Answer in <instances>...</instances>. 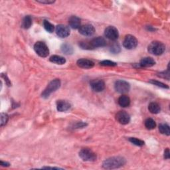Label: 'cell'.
<instances>
[{
    "label": "cell",
    "instance_id": "1",
    "mask_svg": "<svg viewBox=\"0 0 170 170\" xmlns=\"http://www.w3.org/2000/svg\"><path fill=\"white\" fill-rule=\"evenodd\" d=\"M126 164V160L120 156L112 157L105 160L103 163V167L106 169L119 168Z\"/></svg>",
    "mask_w": 170,
    "mask_h": 170
},
{
    "label": "cell",
    "instance_id": "2",
    "mask_svg": "<svg viewBox=\"0 0 170 170\" xmlns=\"http://www.w3.org/2000/svg\"><path fill=\"white\" fill-rule=\"evenodd\" d=\"M148 51L150 53L158 56V55H162L165 50V45L160 41H152L151 43L148 46Z\"/></svg>",
    "mask_w": 170,
    "mask_h": 170
},
{
    "label": "cell",
    "instance_id": "3",
    "mask_svg": "<svg viewBox=\"0 0 170 170\" xmlns=\"http://www.w3.org/2000/svg\"><path fill=\"white\" fill-rule=\"evenodd\" d=\"M61 87V80L59 79H54L51 81L48 86L45 89V91L42 92V97L44 99L48 98L51 94L56 91Z\"/></svg>",
    "mask_w": 170,
    "mask_h": 170
},
{
    "label": "cell",
    "instance_id": "4",
    "mask_svg": "<svg viewBox=\"0 0 170 170\" xmlns=\"http://www.w3.org/2000/svg\"><path fill=\"white\" fill-rule=\"evenodd\" d=\"M34 50L36 53L41 57H47L49 54V50L47 45L44 42L38 41L34 45Z\"/></svg>",
    "mask_w": 170,
    "mask_h": 170
},
{
    "label": "cell",
    "instance_id": "5",
    "mask_svg": "<svg viewBox=\"0 0 170 170\" xmlns=\"http://www.w3.org/2000/svg\"><path fill=\"white\" fill-rule=\"evenodd\" d=\"M79 157L85 161H95L97 156L95 153L88 148H83L79 152Z\"/></svg>",
    "mask_w": 170,
    "mask_h": 170
},
{
    "label": "cell",
    "instance_id": "6",
    "mask_svg": "<svg viewBox=\"0 0 170 170\" xmlns=\"http://www.w3.org/2000/svg\"><path fill=\"white\" fill-rule=\"evenodd\" d=\"M114 88H115L116 92L121 93V94H124V93L129 92L130 89V85L125 80H118L114 84Z\"/></svg>",
    "mask_w": 170,
    "mask_h": 170
},
{
    "label": "cell",
    "instance_id": "7",
    "mask_svg": "<svg viewBox=\"0 0 170 170\" xmlns=\"http://www.w3.org/2000/svg\"><path fill=\"white\" fill-rule=\"evenodd\" d=\"M138 45V40L134 36L127 35L123 41V46L127 49H133Z\"/></svg>",
    "mask_w": 170,
    "mask_h": 170
},
{
    "label": "cell",
    "instance_id": "8",
    "mask_svg": "<svg viewBox=\"0 0 170 170\" xmlns=\"http://www.w3.org/2000/svg\"><path fill=\"white\" fill-rule=\"evenodd\" d=\"M104 35L106 38L112 41L116 40L119 37L118 29L114 26H109L105 29Z\"/></svg>",
    "mask_w": 170,
    "mask_h": 170
},
{
    "label": "cell",
    "instance_id": "9",
    "mask_svg": "<svg viewBox=\"0 0 170 170\" xmlns=\"http://www.w3.org/2000/svg\"><path fill=\"white\" fill-rule=\"evenodd\" d=\"M79 31L81 35L87 37H90L95 34V29L93 25L90 24H87L80 26L79 29Z\"/></svg>",
    "mask_w": 170,
    "mask_h": 170
},
{
    "label": "cell",
    "instance_id": "10",
    "mask_svg": "<svg viewBox=\"0 0 170 170\" xmlns=\"http://www.w3.org/2000/svg\"><path fill=\"white\" fill-rule=\"evenodd\" d=\"M116 119L120 124L125 125L130 122V116L126 112L122 110V111H119L116 114Z\"/></svg>",
    "mask_w": 170,
    "mask_h": 170
},
{
    "label": "cell",
    "instance_id": "11",
    "mask_svg": "<svg viewBox=\"0 0 170 170\" xmlns=\"http://www.w3.org/2000/svg\"><path fill=\"white\" fill-rule=\"evenodd\" d=\"M57 35L61 38H66L70 35V29L65 25H58L56 27Z\"/></svg>",
    "mask_w": 170,
    "mask_h": 170
},
{
    "label": "cell",
    "instance_id": "12",
    "mask_svg": "<svg viewBox=\"0 0 170 170\" xmlns=\"http://www.w3.org/2000/svg\"><path fill=\"white\" fill-rule=\"evenodd\" d=\"M91 87L92 91L96 92L103 91L105 88V83L102 80H94L91 83Z\"/></svg>",
    "mask_w": 170,
    "mask_h": 170
},
{
    "label": "cell",
    "instance_id": "13",
    "mask_svg": "<svg viewBox=\"0 0 170 170\" xmlns=\"http://www.w3.org/2000/svg\"><path fill=\"white\" fill-rule=\"evenodd\" d=\"M90 44L92 49L97 47H103L106 45V41L103 37H98L91 41Z\"/></svg>",
    "mask_w": 170,
    "mask_h": 170
},
{
    "label": "cell",
    "instance_id": "14",
    "mask_svg": "<svg viewBox=\"0 0 170 170\" xmlns=\"http://www.w3.org/2000/svg\"><path fill=\"white\" fill-rule=\"evenodd\" d=\"M77 65L83 69H91L95 66V63L93 61L86 59H80L76 62Z\"/></svg>",
    "mask_w": 170,
    "mask_h": 170
},
{
    "label": "cell",
    "instance_id": "15",
    "mask_svg": "<svg viewBox=\"0 0 170 170\" xmlns=\"http://www.w3.org/2000/svg\"><path fill=\"white\" fill-rule=\"evenodd\" d=\"M71 108V104L66 100H60L57 102V109L59 112H65Z\"/></svg>",
    "mask_w": 170,
    "mask_h": 170
},
{
    "label": "cell",
    "instance_id": "16",
    "mask_svg": "<svg viewBox=\"0 0 170 170\" xmlns=\"http://www.w3.org/2000/svg\"><path fill=\"white\" fill-rule=\"evenodd\" d=\"M156 64V61L152 57H144L140 63V65L142 67H151Z\"/></svg>",
    "mask_w": 170,
    "mask_h": 170
},
{
    "label": "cell",
    "instance_id": "17",
    "mask_svg": "<svg viewBox=\"0 0 170 170\" xmlns=\"http://www.w3.org/2000/svg\"><path fill=\"white\" fill-rule=\"evenodd\" d=\"M70 27L73 29H79L80 27V19L76 16H72L69 20Z\"/></svg>",
    "mask_w": 170,
    "mask_h": 170
},
{
    "label": "cell",
    "instance_id": "18",
    "mask_svg": "<svg viewBox=\"0 0 170 170\" xmlns=\"http://www.w3.org/2000/svg\"><path fill=\"white\" fill-rule=\"evenodd\" d=\"M118 104L123 108L127 107V106H129L130 104V98L126 95L121 96L118 99Z\"/></svg>",
    "mask_w": 170,
    "mask_h": 170
},
{
    "label": "cell",
    "instance_id": "19",
    "mask_svg": "<svg viewBox=\"0 0 170 170\" xmlns=\"http://www.w3.org/2000/svg\"><path fill=\"white\" fill-rule=\"evenodd\" d=\"M49 60L51 62L57 64V65H64L66 63V59L59 55H53L50 57Z\"/></svg>",
    "mask_w": 170,
    "mask_h": 170
},
{
    "label": "cell",
    "instance_id": "20",
    "mask_svg": "<svg viewBox=\"0 0 170 170\" xmlns=\"http://www.w3.org/2000/svg\"><path fill=\"white\" fill-rule=\"evenodd\" d=\"M148 110L152 114H158L160 112V106L156 103H151L148 105Z\"/></svg>",
    "mask_w": 170,
    "mask_h": 170
},
{
    "label": "cell",
    "instance_id": "21",
    "mask_svg": "<svg viewBox=\"0 0 170 170\" xmlns=\"http://www.w3.org/2000/svg\"><path fill=\"white\" fill-rule=\"evenodd\" d=\"M159 131L161 134H165L166 136L170 135V129L169 126L167 124H161L159 126Z\"/></svg>",
    "mask_w": 170,
    "mask_h": 170
},
{
    "label": "cell",
    "instance_id": "22",
    "mask_svg": "<svg viewBox=\"0 0 170 170\" xmlns=\"http://www.w3.org/2000/svg\"><path fill=\"white\" fill-rule=\"evenodd\" d=\"M32 25V19L29 15L25 17L23 22H22V27L24 29H29L30 28Z\"/></svg>",
    "mask_w": 170,
    "mask_h": 170
},
{
    "label": "cell",
    "instance_id": "23",
    "mask_svg": "<svg viewBox=\"0 0 170 170\" xmlns=\"http://www.w3.org/2000/svg\"><path fill=\"white\" fill-rule=\"evenodd\" d=\"M145 126L148 130L154 129L156 126V122L152 118H148L145 121Z\"/></svg>",
    "mask_w": 170,
    "mask_h": 170
},
{
    "label": "cell",
    "instance_id": "24",
    "mask_svg": "<svg viewBox=\"0 0 170 170\" xmlns=\"http://www.w3.org/2000/svg\"><path fill=\"white\" fill-rule=\"evenodd\" d=\"M61 51L66 55H71L73 53V49L69 44H63L61 46Z\"/></svg>",
    "mask_w": 170,
    "mask_h": 170
},
{
    "label": "cell",
    "instance_id": "25",
    "mask_svg": "<svg viewBox=\"0 0 170 170\" xmlns=\"http://www.w3.org/2000/svg\"><path fill=\"white\" fill-rule=\"evenodd\" d=\"M43 26L45 29V30L49 33H53L55 30V27L53 24L51 23L48 21H44Z\"/></svg>",
    "mask_w": 170,
    "mask_h": 170
},
{
    "label": "cell",
    "instance_id": "26",
    "mask_svg": "<svg viewBox=\"0 0 170 170\" xmlns=\"http://www.w3.org/2000/svg\"><path fill=\"white\" fill-rule=\"evenodd\" d=\"M129 141L137 146H142L144 145V142L136 138H130Z\"/></svg>",
    "mask_w": 170,
    "mask_h": 170
},
{
    "label": "cell",
    "instance_id": "27",
    "mask_svg": "<svg viewBox=\"0 0 170 170\" xmlns=\"http://www.w3.org/2000/svg\"><path fill=\"white\" fill-rule=\"evenodd\" d=\"M150 83H152L153 84L156 85V86H157V87H159L163 88H169V87L168 86V85H166V84L163 83L159 82V81H158V80H150Z\"/></svg>",
    "mask_w": 170,
    "mask_h": 170
},
{
    "label": "cell",
    "instance_id": "28",
    "mask_svg": "<svg viewBox=\"0 0 170 170\" xmlns=\"http://www.w3.org/2000/svg\"><path fill=\"white\" fill-rule=\"evenodd\" d=\"M100 65L102 66H105V67H115L117 65V64L116 63H114L111 61H108V60H105L100 63Z\"/></svg>",
    "mask_w": 170,
    "mask_h": 170
},
{
    "label": "cell",
    "instance_id": "29",
    "mask_svg": "<svg viewBox=\"0 0 170 170\" xmlns=\"http://www.w3.org/2000/svg\"><path fill=\"white\" fill-rule=\"evenodd\" d=\"M9 119V116L6 113H2L1 114V126H3L7 124Z\"/></svg>",
    "mask_w": 170,
    "mask_h": 170
},
{
    "label": "cell",
    "instance_id": "30",
    "mask_svg": "<svg viewBox=\"0 0 170 170\" xmlns=\"http://www.w3.org/2000/svg\"><path fill=\"white\" fill-rule=\"evenodd\" d=\"M158 76H160V77H161V78H164V79H167V80H169V66H168V70L166 71H164V72H161V73H158Z\"/></svg>",
    "mask_w": 170,
    "mask_h": 170
},
{
    "label": "cell",
    "instance_id": "31",
    "mask_svg": "<svg viewBox=\"0 0 170 170\" xmlns=\"http://www.w3.org/2000/svg\"><path fill=\"white\" fill-rule=\"evenodd\" d=\"M80 47L83 49H92V47L90 44V41H83L80 42Z\"/></svg>",
    "mask_w": 170,
    "mask_h": 170
},
{
    "label": "cell",
    "instance_id": "32",
    "mask_svg": "<svg viewBox=\"0 0 170 170\" xmlns=\"http://www.w3.org/2000/svg\"><path fill=\"white\" fill-rule=\"evenodd\" d=\"M110 51L114 54L118 53L120 51V47L119 46L118 44H114L111 47V48H110Z\"/></svg>",
    "mask_w": 170,
    "mask_h": 170
},
{
    "label": "cell",
    "instance_id": "33",
    "mask_svg": "<svg viewBox=\"0 0 170 170\" xmlns=\"http://www.w3.org/2000/svg\"><path fill=\"white\" fill-rule=\"evenodd\" d=\"M87 124H86V123H83L82 122H77L76 123V124L75 125V128H79V127H83L84 126H87Z\"/></svg>",
    "mask_w": 170,
    "mask_h": 170
},
{
    "label": "cell",
    "instance_id": "34",
    "mask_svg": "<svg viewBox=\"0 0 170 170\" xmlns=\"http://www.w3.org/2000/svg\"><path fill=\"white\" fill-rule=\"evenodd\" d=\"M169 158H170V153H169V148H166L164 152V158L168 160V159H169Z\"/></svg>",
    "mask_w": 170,
    "mask_h": 170
},
{
    "label": "cell",
    "instance_id": "35",
    "mask_svg": "<svg viewBox=\"0 0 170 170\" xmlns=\"http://www.w3.org/2000/svg\"><path fill=\"white\" fill-rule=\"evenodd\" d=\"M37 2L39 3H46V4H49V3H53L55 2V1H51V0H42V1H39V0H38L37 1Z\"/></svg>",
    "mask_w": 170,
    "mask_h": 170
},
{
    "label": "cell",
    "instance_id": "36",
    "mask_svg": "<svg viewBox=\"0 0 170 170\" xmlns=\"http://www.w3.org/2000/svg\"><path fill=\"white\" fill-rule=\"evenodd\" d=\"M10 164L8 163V162H5V161H1V165L2 166H3V167H8V166H10Z\"/></svg>",
    "mask_w": 170,
    "mask_h": 170
}]
</instances>
